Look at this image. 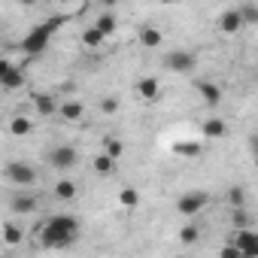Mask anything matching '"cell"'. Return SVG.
I'll use <instances>...</instances> for the list:
<instances>
[{
  "mask_svg": "<svg viewBox=\"0 0 258 258\" xmlns=\"http://www.w3.org/2000/svg\"><path fill=\"white\" fill-rule=\"evenodd\" d=\"M34 106H37L40 115H55L58 112V103H55L52 94H34Z\"/></svg>",
  "mask_w": 258,
  "mask_h": 258,
  "instance_id": "obj_19",
  "label": "cell"
},
{
  "mask_svg": "<svg viewBox=\"0 0 258 258\" xmlns=\"http://www.w3.org/2000/svg\"><path fill=\"white\" fill-rule=\"evenodd\" d=\"M222 258H243V255L237 252V246H234V243H228V246L222 249Z\"/></svg>",
  "mask_w": 258,
  "mask_h": 258,
  "instance_id": "obj_31",
  "label": "cell"
},
{
  "mask_svg": "<svg viewBox=\"0 0 258 258\" xmlns=\"http://www.w3.org/2000/svg\"><path fill=\"white\" fill-rule=\"evenodd\" d=\"M195 64H198L195 52H185V49H173L164 55V67L173 73H188V70H195Z\"/></svg>",
  "mask_w": 258,
  "mask_h": 258,
  "instance_id": "obj_4",
  "label": "cell"
},
{
  "mask_svg": "<svg viewBox=\"0 0 258 258\" xmlns=\"http://www.w3.org/2000/svg\"><path fill=\"white\" fill-rule=\"evenodd\" d=\"M134 91H137V97H140V100L155 103V100L161 97V82H158L155 76H143V79H137V82H134Z\"/></svg>",
  "mask_w": 258,
  "mask_h": 258,
  "instance_id": "obj_8",
  "label": "cell"
},
{
  "mask_svg": "<svg viewBox=\"0 0 258 258\" xmlns=\"http://www.w3.org/2000/svg\"><path fill=\"white\" fill-rule=\"evenodd\" d=\"M198 94H201V100H204L210 109L222 103V88H219L216 82H198Z\"/></svg>",
  "mask_w": 258,
  "mask_h": 258,
  "instance_id": "obj_11",
  "label": "cell"
},
{
  "mask_svg": "<svg viewBox=\"0 0 258 258\" xmlns=\"http://www.w3.org/2000/svg\"><path fill=\"white\" fill-rule=\"evenodd\" d=\"M118 204H121L124 210H134V207L140 204V191H137V188H121V191H118Z\"/></svg>",
  "mask_w": 258,
  "mask_h": 258,
  "instance_id": "obj_24",
  "label": "cell"
},
{
  "mask_svg": "<svg viewBox=\"0 0 258 258\" xmlns=\"http://www.w3.org/2000/svg\"><path fill=\"white\" fill-rule=\"evenodd\" d=\"M231 222H234V228H246V225H249L246 210H243V207H234V210H231Z\"/></svg>",
  "mask_w": 258,
  "mask_h": 258,
  "instance_id": "obj_28",
  "label": "cell"
},
{
  "mask_svg": "<svg viewBox=\"0 0 258 258\" xmlns=\"http://www.w3.org/2000/svg\"><path fill=\"white\" fill-rule=\"evenodd\" d=\"M228 204H231V207H246V191H243L240 185H234V188L228 191Z\"/></svg>",
  "mask_w": 258,
  "mask_h": 258,
  "instance_id": "obj_27",
  "label": "cell"
},
{
  "mask_svg": "<svg viewBox=\"0 0 258 258\" xmlns=\"http://www.w3.org/2000/svg\"><path fill=\"white\" fill-rule=\"evenodd\" d=\"M100 112H103V115L118 112V97H103V100H100Z\"/></svg>",
  "mask_w": 258,
  "mask_h": 258,
  "instance_id": "obj_30",
  "label": "cell"
},
{
  "mask_svg": "<svg viewBox=\"0 0 258 258\" xmlns=\"http://www.w3.org/2000/svg\"><path fill=\"white\" fill-rule=\"evenodd\" d=\"M4 176H7L13 185H34V182H37V170H34L31 164H25V161H10V164L4 167Z\"/></svg>",
  "mask_w": 258,
  "mask_h": 258,
  "instance_id": "obj_3",
  "label": "cell"
},
{
  "mask_svg": "<svg viewBox=\"0 0 258 258\" xmlns=\"http://www.w3.org/2000/svg\"><path fill=\"white\" fill-rule=\"evenodd\" d=\"M240 19H243V25H255V22H258V10H255L252 4H246V7L240 10Z\"/></svg>",
  "mask_w": 258,
  "mask_h": 258,
  "instance_id": "obj_29",
  "label": "cell"
},
{
  "mask_svg": "<svg viewBox=\"0 0 258 258\" xmlns=\"http://www.w3.org/2000/svg\"><path fill=\"white\" fill-rule=\"evenodd\" d=\"M10 207H13V213H19V216H31V213L40 210V198H37V195H16V198L10 201Z\"/></svg>",
  "mask_w": 258,
  "mask_h": 258,
  "instance_id": "obj_9",
  "label": "cell"
},
{
  "mask_svg": "<svg viewBox=\"0 0 258 258\" xmlns=\"http://www.w3.org/2000/svg\"><path fill=\"white\" fill-rule=\"evenodd\" d=\"M31 131H34L31 118H25V115H13V121H10V134H13V137H28Z\"/></svg>",
  "mask_w": 258,
  "mask_h": 258,
  "instance_id": "obj_20",
  "label": "cell"
},
{
  "mask_svg": "<svg viewBox=\"0 0 258 258\" xmlns=\"http://www.w3.org/2000/svg\"><path fill=\"white\" fill-rule=\"evenodd\" d=\"M243 28V19H240V10H225L219 16V31L222 34H237Z\"/></svg>",
  "mask_w": 258,
  "mask_h": 258,
  "instance_id": "obj_10",
  "label": "cell"
},
{
  "mask_svg": "<svg viewBox=\"0 0 258 258\" xmlns=\"http://www.w3.org/2000/svg\"><path fill=\"white\" fill-rule=\"evenodd\" d=\"M0 252H4V240H0Z\"/></svg>",
  "mask_w": 258,
  "mask_h": 258,
  "instance_id": "obj_36",
  "label": "cell"
},
{
  "mask_svg": "<svg viewBox=\"0 0 258 258\" xmlns=\"http://www.w3.org/2000/svg\"><path fill=\"white\" fill-rule=\"evenodd\" d=\"M94 28L103 34V37H112L115 31H118V19L112 16V13H103V16H97V22H94Z\"/></svg>",
  "mask_w": 258,
  "mask_h": 258,
  "instance_id": "obj_18",
  "label": "cell"
},
{
  "mask_svg": "<svg viewBox=\"0 0 258 258\" xmlns=\"http://www.w3.org/2000/svg\"><path fill=\"white\" fill-rule=\"evenodd\" d=\"M16 4H22V7H34L37 0H16Z\"/></svg>",
  "mask_w": 258,
  "mask_h": 258,
  "instance_id": "obj_33",
  "label": "cell"
},
{
  "mask_svg": "<svg viewBox=\"0 0 258 258\" xmlns=\"http://www.w3.org/2000/svg\"><path fill=\"white\" fill-rule=\"evenodd\" d=\"M158 4H167L170 7V4H182V0H158Z\"/></svg>",
  "mask_w": 258,
  "mask_h": 258,
  "instance_id": "obj_35",
  "label": "cell"
},
{
  "mask_svg": "<svg viewBox=\"0 0 258 258\" xmlns=\"http://www.w3.org/2000/svg\"><path fill=\"white\" fill-rule=\"evenodd\" d=\"M207 204H210V198H207L204 191H185V195L176 201V210H179L182 216H198Z\"/></svg>",
  "mask_w": 258,
  "mask_h": 258,
  "instance_id": "obj_6",
  "label": "cell"
},
{
  "mask_svg": "<svg viewBox=\"0 0 258 258\" xmlns=\"http://www.w3.org/2000/svg\"><path fill=\"white\" fill-rule=\"evenodd\" d=\"M0 88H7V91H16V88H25V70L19 67V64H13L7 73H4V79H0Z\"/></svg>",
  "mask_w": 258,
  "mask_h": 258,
  "instance_id": "obj_12",
  "label": "cell"
},
{
  "mask_svg": "<svg viewBox=\"0 0 258 258\" xmlns=\"http://www.w3.org/2000/svg\"><path fill=\"white\" fill-rule=\"evenodd\" d=\"M55 198H58V201H73V198H76V182L58 179V182H55Z\"/></svg>",
  "mask_w": 258,
  "mask_h": 258,
  "instance_id": "obj_22",
  "label": "cell"
},
{
  "mask_svg": "<svg viewBox=\"0 0 258 258\" xmlns=\"http://www.w3.org/2000/svg\"><path fill=\"white\" fill-rule=\"evenodd\" d=\"M173 152L176 155H185V158H198L201 155V143H176Z\"/></svg>",
  "mask_w": 258,
  "mask_h": 258,
  "instance_id": "obj_25",
  "label": "cell"
},
{
  "mask_svg": "<svg viewBox=\"0 0 258 258\" xmlns=\"http://www.w3.org/2000/svg\"><path fill=\"white\" fill-rule=\"evenodd\" d=\"M91 167H94V173H100V176H112V173H115V158H109L106 152H100V155L91 158Z\"/></svg>",
  "mask_w": 258,
  "mask_h": 258,
  "instance_id": "obj_16",
  "label": "cell"
},
{
  "mask_svg": "<svg viewBox=\"0 0 258 258\" xmlns=\"http://www.w3.org/2000/svg\"><path fill=\"white\" fill-rule=\"evenodd\" d=\"M103 152H106L109 158H115V161H118V158L124 155V143H121L118 137H103Z\"/></svg>",
  "mask_w": 258,
  "mask_h": 258,
  "instance_id": "obj_23",
  "label": "cell"
},
{
  "mask_svg": "<svg viewBox=\"0 0 258 258\" xmlns=\"http://www.w3.org/2000/svg\"><path fill=\"white\" fill-rule=\"evenodd\" d=\"M49 164L55 167V170H70V167H76L79 164V152L73 149V146H55L52 152H49Z\"/></svg>",
  "mask_w": 258,
  "mask_h": 258,
  "instance_id": "obj_5",
  "label": "cell"
},
{
  "mask_svg": "<svg viewBox=\"0 0 258 258\" xmlns=\"http://www.w3.org/2000/svg\"><path fill=\"white\" fill-rule=\"evenodd\" d=\"M10 67H13V61H10V58H4V55H0V79H4V73H7Z\"/></svg>",
  "mask_w": 258,
  "mask_h": 258,
  "instance_id": "obj_32",
  "label": "cell"
},
{
  "mask_svg": "<svg viewBox=\"0 0 258 258\" xmlns=\"http://www.w3.org/2000/svg\"><path fill=\"white\" fill-rule=\"evenodd\" d=\"M37 234H40L43 246H49V249H64V246H70V243L79 237V222H76V216L58 213V216H49L46 222H40V225H37Z\"/></svg>",
  "mask_w": 258,
  "mask_h": 258,
  "instance_id": "obj_1",
  "label": "cell"
},
{
  "mask_svg": "<svg viewBox=\"0 0 258 258\" xmlns=\"http://www.w3.org/2000/svg\"><path fill=\"white\" fill-rule=\"evenodd\" d=\"M198 237H201V231H198L195 225H182V228H179V240H182V243L191 246V243H198Z\"/></svg>",
  "mask_w": 258,
  "mask_h": 258,
  "instance_id": "obj_26",
  "label": "cell"
},
{
  "mask_svg": "<svg viewBox=\"0 0 258 258\" xmlns=\"http://www.w3.org/2000/svg\"><path fill=\"white\" fill-rule=\"evenodd\" d=\"M201 134H204V137H210V140L225 137V121H222V118H207V121L201 124Z\"/></svg>",
  "mask_w": 258,
  "mask_h": 258,
  "instance_id": "obj_17",
  "label": "cell"
},
{
  "mask_svg": "<svg viewBox=\"0 0 258 258\" xmlns=\"http://www.w3.org/2000/svg\"><path fill=\"white\" fill-rule=\"evenodd\" d=\"M231 243L237 246L240 255H255V252H258V237H255V231H252L249 225H246V228H234Z\"/></svg>",
  "mask_w": 258,
  "mask_h": 258,
  "instance_id": "obj_7",
  "label": "cell"
},
{
  "mask_svg": "<svg viewBox=\"0 0 258 258\" xmlns=\"http://www.w3.org/2000/svg\"><path fill=\"white\" fill-rule=\"evenodd\" d=\"M137 40H140V46H146V49H158L161 40H164V34H161V28H143V31L137 34Z\"/></svg>",
  "mask_w": 258,
  "mask_h": 258,
  "instance_id": "obj_14",
  "label": "cell"
},
{
  "mask_svg": "<svg viewBox=\"0 0 258 258\" xmlns=\"http://www.w3.org/2000/svg\"><path fill=\"white\" fill-rule=\"evenodd\" d=\"M103 40H106V37H103L94 25L82 31V46H85V49H97V46H103Z\"/></svg>",
  "mask_w": 258,
  "mask_h": 258,
  "instance_id": "obj_21",
  "label": "cell"
},
{
  "mask_svg": "<svg viewBox=\"0 0 258 258\" xmlns=\"http://www.w3.org/2000/svg\"><path fill=\"white\" fill-rule=\"evenodd\" d=\"M0 240H4V246H19L25 240V231L19 225H13V222H4L0 225Z\"/></svg>",
  "mask_w": 258,
  "mask_h": 258,
  "instance_id": "obj_13",
  "label": "cell"
},
{
  "mask_svg": "<svg viewBox=\"0 0 258 258\" xmlns=\"http://www.w3.org/2000/svg\"><path fill=\"white\" fill-rule=\"evenodd\" d=\"M100 4H103V7H115V4H118V0H100Z\"/></svg>",
  "mask_w": 258,
  "mask_h": 258,
  "instance_id": "obj_34",
  "label": "cell"
},
{
  "mask_svg": "<svg viewBox=\"0 0 258 258\" xmlns=\"http://www.w3.org/2000/svg\"><path fill=\"white\" fill-rule=\"evenodd\" d=\"M58 112H61V118H64V121H79V118L85 115V106H82V103H76V100H64V103L58 106Z\"/></svg>",
  "mask_w": 258,
  "mask_h": 258,
  "instance_id": "obj_15",
  "label": "cell"
},
{
  "mask_svg": "<svg viewBox=\"0 0 258 258\" xmlns=\"http://www.w3.org/2000/svg\"><path fill=\"white\" fill-rule=\"evenodd\" d=\"M52 37H55V31L43 22V25H37V28L28 31V37L22 40V52H28V55H43Z\"/></svg>",
  "mask_w": 258,
  "mask_h": 258,
  "instance_id": "obj_2",
  "label": "cell"
}]
</instances>
